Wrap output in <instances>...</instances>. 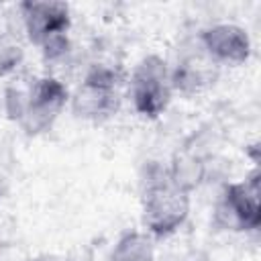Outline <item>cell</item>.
<instances>
[{"label": "cell", "mask_w": 261, "mask_h": 261, "mask_svg": "<svg viewBox=\"0 0 261 261\" xmlns=\"http://www.w3.org/2000/svg\"><path fill=\"white\" fill-rule=\"evenodd\" d=\"M120 73L108 65H94L77 90L69 96V104L75 116L86 120L110 118L120 104Z\"/></svg>", "instance_id": "cell-6"}, {"label": "cell", "mask_w": 261, "mask_h": 261, "mask_svg": "<svg viewBox=\"0 0 261 261\" xmlns=\"http://www.w3.org/2000/svg\"><path fill=\"white\" fill-rule=\"evenodd\" d=\"M22 47L8 33L0 31V77L10 75L22 63Z\"/></svg>", "instance_id": "cell-10"}, {"label": "cell", "mask_w": 261, "mask_h": 261, "mask_svg": "<svg viewBox=\"0 0 261 261\" xmlns=\"http://www.w3.org/2000/svg\"><path fill=\"white\" fill-rule=\"evenodd\" d=\"M33 261H63V259H59V257H55V255H41V257H37V259H33Z\"/></svg>", "instance_id": "cell-11"}, {"label": "cell", "mask_w": 261, "mask_h": 261, "mask_svg": "<svg viewBox=\"0 0 261 261\" xmlns=\"http://www.w3.org/2000/svg\"><path fill=\"white\" fill-rule=\"evenodd\" d=\"M126 94L137 114L145 118L161 116L167 110L173 96L171 69L167 61L159 55L143 57L128 77Z\"/></svg>", "instance_id": "cell-4"}, {"label": "cell", "mask_w": 261, "mask_h": 261, "mask_svg": "<svg viewBox=\"0 0 261 261\" xmlns=\"http://www.w3.org/2000/svg\"><path fill=\"white\" fill-rule=\"evenodd\" d=\"M18 12L29 41L47 59H59L67 53L71 12L65 2L29 0L18 4Z\"/></svg>", "instance_id": "cell-3"}, {"label": "cell", "mask_w": 261, "mask_h": 261, "mask_svg": "<svg viewBox=\"0 0 261 261\" xmlns=\"http://www.w3.org/2000/svg\"><path fill=\"white\" fill-rule=\"evenodd\" d=\"M110 261H155L153 237L143 230L124 232L112 247Z\"/></svg>", "instance_id": "cell-9"}, {"label": "cell", "mask_w": 261, "mask_h": 261, "mask_svg": "<svg viewBox=\"0 0 261 261\" xmlns=\"http://www.w3.org/2000/svg\"><path fill=\"white\" fill-rule=\"evenodd\" d=\"M198 45L202 51L220 65H243L249 61L253 43L245 27L234 22H214L200 31Z\"/></svg>", "instance_id": "cell-7"}, {"label": "cell", "mask_w": 261, "mask_h": 261, "mask_svg": "<svg viewBox=\"0 0 261 261\" xmlns=\"http://www.w3.org/2000/svg\"><path fill=\"white\" fill-rule=\"evenodd\" d=\"M141 210L149 237H171L190 216V192L171 177L169 167L151 165L143 184Z\"/></svg>", "instance_id": "cell-2"}, {"label": "cell", "mask_w": 261, "mask_h": 261, "mask_svg": "<svg viewBox=\"0 0 261 261\" xmlns=\"http://www.w3.org/2000/svg\"><path fill=\"white\" fill-rule=\"evenodd\" d=\"M69 104L67 86L53 75H33L10 84L4 92V108L27 135H41L53 126Z\"/></svg>", "instance_id": "cell-1"}, {"label": "cell", "mask_w": 261, "mask_h": 261, "mask_svg": "<svg viewBox=\"0 0 261 261\" xmlns=\"http://www.w3.org/2000/svg\"><path fill=\"white\" fill-rule=\"evenodd\" d=\"M169 69H171V86H173V92L198 94V92H202V90H206L208 86L214 84L218 65L198 45L196 51H192L186 57H181Z\"/></svg>", "instance_id": "cell-8"}, {"label": "cell", "mask_w": 261, "mask_h": 261, "mask_svg": "<svg viewBox=\"0 0 261 261\" xmlns=\"http://www.w3.org/2000/svg\"><path fill=\"white\" fill-rule=\"evenodd\" d=\"M216 226L232 232L257 230L261 224L259 171L253 169L245 179L228 184L214 208Z\"/></svg>", "instance_id": "cell-5"}]
</instances>
